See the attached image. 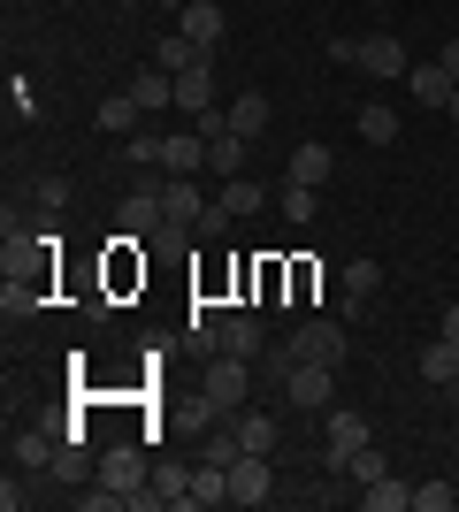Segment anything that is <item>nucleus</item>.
<instances>
[{
	"label": "nucleus",
	"instance_id": "f3484780",
	"mask_svg": "<svg viewBox=\"0 0 459 512\" xmlns=\"http://www.w3.org/2000/svg\"><path fill=\"white\" fill-rule=\"evenodd\" d=\"M329 169H337V161H329V146H314V138H306V146H291V184H306V192H314V184H329Z\"/></svg>",
	"mask_w": 459,
	"mask_h": 512
},
{
	"label": "nucleus",
	"instance_id": "f704fd0d",
	"mask_svg": "<svg viewBox=\"0 0 459 512\" xmlns=\"http://www.w3.org/2000/svg\"><path fill=\"white\" fill-rule=\"evenodd\" d=\"M54 474H62V482H77V490H85V451H77V444H62V459H54Z\"/></svg>",
	"mask_w": 459,
	"mask_h": 512
},
{
	"label": "nucleus",
	"instance_id": "39448f33",
	"mask_svg": "<svg viewBox=\"0 0 459 512\" xmlns=\"http://www.w3.org/2000/svg\"><path fill=\"white\" fill-rule=\"evenodd\" d=\"M268 497H276V467L261 451H238L230 459V505H268Z\"/></svg>",
	"mask_w": 459,
	"mask_h": 512
},
{
	"label": "nucleus",
	"instance_id": "c9c22d12",
	"mask_svg": "<svg viewBox=\"0 0 459 512\" xmlns=\"http://www.w3.org/2000/svg\"><path fill=\"white\" fill-rule=\"evenodd\" d=\"M284 214H291V222H306V214H314V192H306V184H284Z\"/></svg>",
	"mask_w": 459,
	"mask_h": 512
},
{
	"label": "nucleus",
	"instance_id": "4c0bfd02",
	"mask_svg": "<svg viewBox=\"0 0 459 512\" xmlns=\"http://www.w3.org/2000/svg\"><path fill=\"white\" fill-rule=\"evenodd\" d=\"M444 337H452V344H459V306H444Z\"/></svg>",
	"mask_w": 459,
	"mask_h": 512
},
{
	"label": "nucleus",
	"instance_id": "79ce46f5",
	"mask_svg": "<svg viewBox=\"0 0 459 512\" xmlns=\"http://www.w3.org/2000/svg\"><path fill=\"white\" fill-rule=\"evenodd\" d=\"M123 8H146V0H123Z\"/></svg>",
	"mask_w": 459,
	"mask_h": 512
},
{
	"label": "nucleus",
	"instance_id": "cd10ccee",
	"mask_svg": "<svg viewBox=\"0 0 459 512\" xmlns=\"http://www.w3.org/2000/svg\"><path fill=\"white\" fill-rule=\"evenodd\" d=\"M375 283H383L375 260H345V299H375Z\"/></svg>",
	"mask_w": 459,
	"mask_h": 512
},
{
	"label": "nucleus",
	"instance_id": "20e7f679",
	"mask_svg": "<svg viewBox=\"0 0 459 512\" xmlns=\"http://www.w3.org/2000/svg\"><path fill=\"white\" fill-rule=\"evenodd\" d=\"M291 344H299V360H322V367H345V352H352L345 321H329V314L299 321V329H291Z\"/></svg>",
	"mask_w": 459,
	"mask_h": 512
},
{
	"label": "nucleus",
	"instance_id": "4be33fe9",
	"mask_svg": "<svg viewBox=\"0 0 459 512\" xmlns=\"http://www.w3.org/2000/svg\"><path fill=\"white\" fill-rule=\"evenodd\" d=\"M360 505H368V512H406V505H414V490H406V482H391V474H375L368 490H360Z\"/></svg>",
	"mask_w": 459,
	"mask_h": 512
},
{
	"label": "nucleus",
	"instance_id": "9d476101",
	"mask_svg": "<svg viewBox=\"0 0 459 512\" xmlns=\"http://www.w3.org/2000/svg\"><path fill=\"white\" fill-rule=\"evenodd\" d=\"M176 31H184L192 46H215L222 31H230V16H222V0H192V8L176 16Z\"/></svg>",
	"mask_w": 459,
	"mask_h": 512
},
{
	"label": "nucleus",
	"instance_id": "473e14b6",
	"mask_svg": "<svg viewBox=\"0 0 459 512\" xmlns=\"http://www.w3.org/2000/svg\"><path fill=\"white\" fill-rule=\"evenodd\" d=\"M238 428H222V436H207V444H199V459H215V467H230V459H238Z\"/></svg>",
	"mask_w": 459,
	"mask_h": 512
},
{
	"label": "nucleus",
	"instance_id": "58836bf2",
	"mask_svg": "<svg viewBox=\"0 0 459 512\" xmlns=\"http://www.w3.org/2000/svg\"><path fill=\"white\" fill-rule=\"evenodd\" d=\"M437 62H444V69H452V77H459V39H452V46H444V54H437Z\"/></svg>",
	"mask_w": 459,
	"mask_h": 512
},
{
	"label": "nucleus",
	"instance_id": "e433bc0d",
	"mask_svg": "<svg viewBox=\"0 0 459 512\" xmlns=\"http://www.w3.org/2000/svg\"><path fill=\"white\" fill-rule=\"evenodd\" d=\"M62 199H69V192H62V176H39V207H46V214H62Z\"/></svg>",
	"mask_w": 459,
	"mask_h": 512
},
{
	"label": "nucleus",
	"instance_id": "b1692460",
	"mask_svg": "<svg viewBox=\"0 0 459 512\" xmlns=\"http://www.w3.org/2000/svg\"><path fill=\"white\" fill-rule=\"evenodd\" d=\"M222 207L238 214V222H245V214H261V184H253V176H222Z\"/></svg>",
	"mask_w": 459,
	"mask_h": 512
},
{
	"label": "nucleus",
	"instance_id": "2eb2a0df",
	"mask_svg": "<svg viewBox=\"0 0 459 512\" xmlns=\"http://www.w3.org/2000/svg\"><path fill=\"white\" fill-rule=\"evenodd\" d=\"M230 428H238V444L245 451H261V459H268V451H276V436H284V428H276V413H230Z\"/></svg>",
	"mask_w": 459,
	"mask_h": 512
},
{
	"label": "nucleus",
	"instance_id": "4468645a",
	"mask_svg": "<svg viewBox=\"0 0 459 512\" xmlns=\"http://www.w3.org/2000/svg\"><path fill=\"white\" fill-rule=\"evenodd\" d=\"M62 459V428H16V467H54Z\"/></svg>",
	"mask_w": 459,
	"mask_h": 512
},
{
	"label": "nucleus",
	"instance_id": "412c9836",
	"mask_svg": "<svg viewBox=\"0 0 459 512\" xmlns=\"http://www.w3.org/2000/svg\"><path fill=\"white\" fill-rule=\"evenodd\" d=\"M153 497L169 512H192V467H153Z\"/></svg>",
	"mask_w": 459,
	"mask_h": 512
},
{
	"label": "nucleus",
	"instance_id": "c85d7f7f",
	"mask_svg": "<svg viewBox=\"0 0 459 512\" xmlns=\"http://www.w3.org/2000/svg\"><path fill=\"white\" fill-rule=\"evenodd\" d=\"M161 146H169V130H131V169H153Z\"/></svg>",
	"mask_w": 459,
	"mask_h": 512
},
{
	"label": "nucleus",
	"instance_id": "f257e3e1",
	"mask_svg": "<svg viewBox=\"0 0 459 512\" xmlns=\"http://www.w3.org/2000/svg\"><path fill=\"white\" fill-rule=\"evenodd\" d=\"M100 482H108V490H123V505H131V512H153V505H161V497H153V467L138 459V451H108V459H100Z\"/></svg>",
	"mask_w": 459,
	"mask_h": 512
},
{
	"label": "nucleus",
	"instance_id": "1a4fd4ad",
	"mask_svg": "<svg viewBox=\"0 0 459 512\" xmlns=\"http://www.w3.org/2000/svg\"><path fill=\"white\" fill-rule=\"evenodd\" d=\"M176 107H184V115L215 107V62H207V54H199L192 69H176Z\"/></svg>",
	"mask_w": 459,
	"mask_h": 512
},
{
	"label": "nucleus",
	"instance_id": "423d86ee",
	"mask_svg": "<svg viewBox=\"0 0 459 512\" xmlns=\"http://www.w3.org/2000/svg\"><path fill=\"white\" fill-rule=\"evenodd\" d=\"M322 428H329V474H337L352 451L368 444V413H352V406H329V413H322Z\"/></svg>",
	"mask_w": 459,
	"mask_h": 512
},
{
	"label": "nucleus",
	"instance_id": "6ab92c4d",
	"mask_svg": "<svg viewBox=\"0 0 459 512\" xmlns=\"http://www.w3.org/2000/svg\"><path fill=\"white\" fill-rule=\"evenodd\" d=\"M421 375H429L437 390H459V344H452V337H437L429 352H421Z\"/></svg>",
	"mask_w": 459,
	"mask_h": 512
},
{
	"label": "nucleus",
	"instance_id": "0eeeda50",
	"mask_svg": "<svg viewBox=\"0 0 459 512\" xmlns=\"http://www.w3.org/2000/svg\"><path fill=\"white\" fill-rule=\"evenodd\" d=\"M169 222V207H161V184H138L131 199H123V237H138V245H153V230Z\"/></svg>",
	"mask_w": 459,
	"mask_h": 512
},
{
	"label": "nucleus",
	"instance_id": "5701e85b",
	"mask_svg": "<svg viewBox=\"0 0 459 512\" xmlns=\"http://www.w3.org/2000/svg\"><path fill=\"white\" fill-rule=\"evenodd\" d=\"M138 115H146V107H138L131 92H115V100H100V130H115V138H131V130H138Z\"/></svg>",
	"mask_w": 459,
	"mask_h": 512
},
{
	"label": "nucleus",
	"instance_id": "bb28decb",
	"mask_svg": "<svg viewBox=\"0 0 459 512\" xmlns=\"http://www.w3.org/2000/svg\"><path fill=\"white\" fill-rule=\"evenodd\" d=\"M230 130H238V138H261V130H268V100H261V92H245V100L230 107Z\"/></svg>",
	"mask_w": 459,
	"mask_h": 512
},
{
	"label": "nucleus",
	"instance_id": "c756f323",
	"mask_svg": "<svg viewBox=\"0 0 459 512\" xmlns=\"http://www.w3.org/2000/svg\"><path fill=\"white\" fill-rule=\"evenodd\" d=\"M337 474H352V482H375V474H391V467H383V451H375V444H360Z\"/></svg>",
	"mask_w": 459,
	"mask_h": 512
},
{
	"label": "nucleus",
	"instance_id": "f8f14e48",
	"mask_svg": "<svg viewBox=\"0 0 459 512\" xmlns=\"http://www.w3.org/2000/svg\"><path fill=\"white\" fill-rule=\"evenodd\" d=\"M131 100L146 107V115H161V107H176V77H169L161 62H146V69L131 77Z\"/></svg>",
	"mask_w": 459,
	"mask_h": 512
},
{
	"label": "nucleus",
	"instance_id": "f03ea898",
	"mask_svg": "<svg viewBox=\"0 0 459 512\" xmlns=\"http://www.w3.org/2000/svg\"><path fill=\"white\" fill-rule=\"evenodd\" d=\"M199 390H207L222 413H238V406H245V390H253V360H238V352H215V360L199 367Z\"/></svg>",
	"mask_w": 459,
	"mask_h": 512
},
{
	"label": "nucleus",
	"instance_id": "a19ab883",
	"mask_svg": "<svg viewBox=\"0 0 459 512\" xmlns=\"http://www.w3.org/2000/svg\"><path fill=\"white\" fill-rule=\"evenodd\" d=\"M161 8H176V16H184V8H192V0H161Z\"/></svg>",
	"mask_w": 459,
	"mask_h": 512
},
{
	"label": "nucleus",
	"instance_id": "ea45409f",
	"mask_svg": "<svg viewBox=\"0 0 459 512\" xmlns=\"http://www.w3.org/2000/svg\"><path fill=\"white\" fill-rule=\"evenodd\" d=\"M444 115H452V123H459V85H452V100H444Z\"/></svg>",
	"mask_w": 459,
	"mask_h": 512
},
{
	"label": "nucleus",
	"instance_id": "6e6552de",
	"mask_svg": "<svg viewBox=\"0 0 459 512\" xmlns=\"http://www.w3.org/2000/svg\"><path fill=\"white\" fill-rule=\"evenodd\" d=\"M360 69H368V77H383V85H391V77H406V46L391 39V31H375V39H360Z\"/></svg>",
	"mask_w": 459,
	"mask_h": 512
},
{
	"label": "nucleus",
	"instance_id": "9b49d317",
	"mask_svg": "<svg viewBox=\"0 0 459 512\" xmlns=\"http://www.w3.org/2000/svg\"><path fill=\"white\" fill-rule=\"evenodd\" d=\"M161 169H169V176H199V169H207V138H199V130H169Z\"/></svg>",
	"mask_w": 459,
	"mask_h": 512
},
{
	"label": "nucleus",
	"instance_id": "2f4dec72",
	"mask_svg": "<svg viewBox=\"0 0 459 512\" xmlns=\"http://www.w3.org/2000/svg\"><path fill=\"white\" fill-rule=\"evenodd\" d=\"M230 222H238V214H230V207H222V199H215V207L199 214L192 230H199V237H207V245H222V237H230Z\"/></svg>",
	"mask_w": 459,
	"mask_h": 512
},
{
	"label": "nucleus",
	"instance_id": "dca6fc26",
	"mask_svg": "<svg viewBox=\"0 0 459 512\" xmlns=\"http://www.w3.org/2000/svg\"><path fill=\"white\" fill-rule=\"evenodd\" d=\"M215 352H238V360H261V321L253 314H222V344Z\"/></svg>",
	"mask_w": 459,
	"mask_h": 512
},
{
	"label": "nucleus",
	"instance_id": "a211bd4d",
	"mask_svg": "<svg viewBox=\"0 0 459 512\" xmlns=\"http://www.w3.org/2000/svg\"><path fill=\"white\" fill-rule=\"evenodd\" d=\"M161 207H169V222H184V230H192L199 214H207V199H199L192 176H176V184H161Z\"/></svg>",
	"mask_w": 459,
	"mask_h": 512
},
{
	"label": "nucleus",
	"instance_id": "ddd939ff",
	"mask_svg": "<svg viewBox=\"0 0 459 512\" xmlns=\"http://www.w3.org/2000/svg\"><path fill=\"white\" fill-rule=\"evenodd\" d=\"M406 85H414V100H421V107H444L459 77H452L444 62H414V69H406Z\"/></svg>",
	"mask_w": 459,
	"mask_h": 512
},
{
	"label": "nucleus",
	"instance_id": "aec40b11",
	"mask_svg": "<svg viewBox=\"0 0 459 512\" xmlns=\"http://www.w3.org/2000/svg\"><path fill=\"white\" fill-rule=\"evenodd\" d=\"M245 146H253V138H238V130L207 138V169H215V176H245Z\"/></svg>",
	"mask_w": 459,
	"mask_h": 512
},
{
	"label": "nucleus",
	"instance_id": "72a5a7b5",
	"mask_svg": "<svg viewBox=\"0 0 459 512\" xmlns=\"http://www.w3.org/2000/svg\"><path fill=\"white\" fill-rule=\"evenodd\" d=\"M77 505H85V512H131L123 490H108V482H100V490H77Z\"/></svg>",
	"mask_w": 459,
	"mask_h": 512
},
{
	"label": "nucleus",
	"instance_id": "7c9ffc66",
	"mask_svg": "<svg viewBox=\"0 0 459 512\" xmlns=\"http://www.w3.org/2000/svg\"><path fill=\"white\" fill-rule=\"evenodd\" d=\"M452 505H459L452 482H421V490H414V512H452Z\"/></svg>",
	"mask_w": 459,
	"mask_h": 512
},
{
	"label": "nucleus",
	"instance_id": "393cba45",
	"mask_svg": "<svg viewBox=\"0 0 459 512\" xmlns=\"http://www.w3.org/2000/svg\"><path fill=\"white\" fill-rule=\"evenodd\" d=\"M360 138H368V146H391V138H398V115L383 100H368V107H360Z\"/></svg>",
	"mask_w": 459,
	"mask_h": 512
},
{
	"label": "nucleus",
	"instance_id": "7ed1b4c3",
	"mask_svg": "<svg viewBox=\"0 0 459 512\" xmlns=\"http://www.w3.org/2000/svg\"><path fill=\"white\" fill-rule=\"evenodd\" d=\"M284 406H299V413H329V406H337V367L299 360V367L284 375Z\"/></svg>",
	"mask_w": 459,
	"mask_h": 512
},
{
	"label": "nucleus",
	"instance_id": "a878e982",
	"mask_svg": "<svg viewBox=\"0 0 459 512\" xmlns=\"http://www.w3.org/2000/svg\"><path fill=\"white\" fill-rule=\"evenodd\" d=\"M199 54H207V46H192V39H184V31H169V39L153 46V62L169 69V77H176V69H192V62H199Z\"/></svg>",
	"mask_w": 459,
	"mask_h": 512
}]
</instances>
